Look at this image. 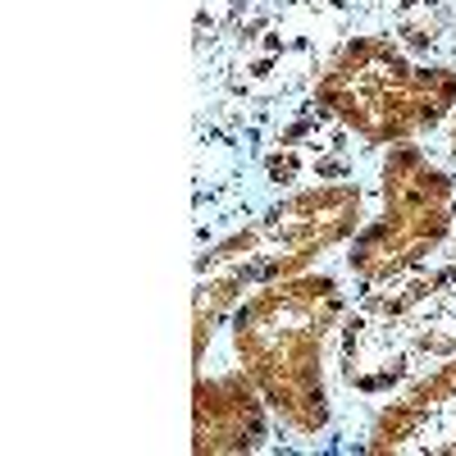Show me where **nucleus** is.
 Here are the masks:
<instances>
[{
	"mask_svg": "<svg viewBox=\"0 0 456 456\" xmlns=\"http://www.w3.org/2000/svg\"><path fill=\"white\" fill-rule=\"evenodd\" d=\"M342 320L333 274H292L247 292L233 306V356L279 420L315 438L329 429L324 342Z\"/></svg>",
	"mask_w": 456,
	"mask_h": 456,
	"instance_id": "1",
	"label": "nucleus"
},
{
	"mask_svg": "<svg viewBox=\"0 0 456 456\" xmlns=\"http://www.w3.org/2000/svg\"><path fill=\"white\" fill-rule=\"evenodd\" d=\"M365 224V192L361 183H320L274 201L256 224L238 228L197 260V361H206L210 333L233 306L265 288L301 274L329 247L347 242Z\"/></svg>",
	"mask_w": 456,
	"mask_h": 456,
	"instance_id": "2",
	"label": "nucleus"
},
{
	"mask_svg": "<svg viewBox=\"0 0 456 456\" xmlns=\"http://www.w3.org/2000/svg\"><path fill=\"white\" fill-rule=\"evenodd\" d=\"M311 101L365 146L415 142L456 110V64L415 55L393 28L347 32L324 55Z\"/></svg>",
	"mask_w": 456,
	"mask_h": 456,
	"instance_id": "3",
	"label": "nucleus"
},
{
	"mask_svg": "<svg viewBox=\"0 0 456 456\" xmlns=\"http://www.w3.org/2000/svg\"><path fill=\"white\" fill-rule=\"evenodd\" d=\"M456 356V260L365 288L338 338L342 384L384 397Z\"/></svg>",
	"mask_w": 456,
	"mask_h": 456,
	"instance_id": "4",
	"label": "nucleus"
},
{
	"mask_svg": "<svg viewBox=\"0 0 456 456\" xmlns=\"http://www.w3.org/2000/svg\"><path fill=\"white\" fill-rule=\"evenodd\" d=\"M456 228V183L452 174L415 142L388 146L379 165V215L361 224L352 242V274L374 288L402 279L452 238Z\"/></svg>",
	"mask_w": 456,
	"mask_h": 456,
	"instance_id": "5",
	"label": "nucleus"
},
{
	"mask_svg": "<svg viewBox=\"0 0 456 456\" xmlns=\"http://www.w3.org/2000/svg\"><path fill=\"white\" fill-rule=\"evenodd\" d=\"M365 452H456V356L411 379L374 415Z\"/></svg>",
	"mask_w": 456,
	"mask_h": 456,
	"instance_id": "6",
	"label": "nucleus"
},
{
	"mask_svg": "<svg viewBox=\"0 0 456 456\" xmlns=\"http://www.w3.org/2000/svg\"><path fill=\"white\" fill-rule=\"evenodd\" d=\"M265 411H270V402L260 397V388L251 384V374L242 365L201 374L197 397H192V447L201 456L265 447V434H270Z\"/></svg>",
	"mask_w": 456,
	"mask_h": 456,
	"instance_id": "7",
	"label": "nucleus"
}]
</instances>
